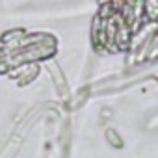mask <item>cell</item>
<instances>
[{
	"label": "cell",
	"mask_w": 158,
	"mask_h": 158,
	"mask_svg": "<svg viewBox=\"0 0 158 158\" xmlns=\"http://www.w3.org/2000/svg\"><path fill=\"white\" fill-rule=\"evenodd\" d=\"M149 48H151V52H149L147 56H149V58H156V56H158V34H156L154 39L149 43Z\"/></svg>",
	"instance_id": "1"
}]
</instances>
